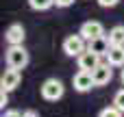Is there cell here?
Segmentation results:
<instances>
[{
	"label": "cell",
	"mask_w": 124,
	"mask_h": 117,
	"mask_svg": "<svg viewBox=\"0 0 124 117\" xmlns=\"http://www.w3.org/2000/svg\"><path fill=\"white\" fill-rule=\"evenodd\" d=\"M20 80H22V74L17 69H4L2 78H0V89L4 91H13L20 87Z\"/></svg>",
	"instance_id": "7"
},
{
	"label": "cell",
	"mask_w": 124,
	"mask_h": 117,
	"mask_svg": "<svg viewBox=\"0 0 124 117\" xmlns=\"http://www.w3.org/2000/svg\"><path fill=\"white\" fill-rule=\"evenodd\" d=\"M98 4H100V7H105V9H109V7H116V4H118V0H98Z\"/></svg>",
	"instance_id": "17"
},
{
	"label": "cell",
	"mask_w": 124,
	"mask_h": 117,
	"mask_svg": "<svg viewBox=\"0 0 124 117\" xmlns=\"http://www.w3.org/2000/svg\"><path fill=\"white\" fill-rule=\"evenodd\" d=\"M7 93H9V91H4V89L0 91V106H2V109L9 104V96H7Z\"/></svg>",
	"instance_id": "16"
},
{
	"label": "cell",
	"mask_w": 124,
	"mask_h": 117,
	"mask_svg": "<svg viewBox=\"0 0 124 117\" xmlns=\"http://www.w3.org/2000/svg\"><path fill=\"white\" fill-rule=\"evenodd\" d=\"M78 35H81L85 41H92V39H96V37H102V35H105V26H102L100 22H96V20H89V22H83V26H81Z\"/></svg>",
	"instance_id": "4"
},
{
	"label": "cell",
	"mask_w": 124,
	"mask_h": 117,
	"mask_svg": "<svg viewBox=\"0 0 124 117\" xmlns=\"http://www.w3.org/2000/svg\"><path fill=\"white\" fill-rule=\"evenodd\" d=\"M54 4H57V7H61V9H65V7L74 4V0H54Z\"/></svg>",
	"instance_id": "18"
},
{
	"label": "cell",
	"mask_w": 124,
	"mask_h": 117,
	"mask_svg": "<svg viewBox=\"0 0 124 117\" xmlns=\"http://www.w3.org/2000/svg\"><path fill=\"white\" fill-rule=\"evenodd\" d=\"M72 85H74V89H76V91H81V93H85V91H89L92 87H96L92 72H81V69L74 74V78H72Z\"/></svg>",
	"instance_id": "5"
},
{
	"label": "cell",
	"mask_w": 124,
	"mask_h": 117,
	"mask_svg": "<svg viewBox=\"0 0 124 117\" xmlns=\"http://www.w3.org/2000/svg\"><path fill=\"white\" fill-rule=\"evenodd\" d=\"M107 37H109V43H111V46H124V26L122 24L113 26Z\"/></svg>",
	"instance_id": "12"
},
{
	"label": "cell",
	"mask_w": 124,
	"mask_h": 117,
	"mask_svg": "<svg viewBox=\"0 0 124 117\" xmlns=\"http://www.w3.org/2000/svg\"><path fill=\"white\" fill-rule=\"evenodd\" d=\"M4 61H7V67L9 69H24L28 65V52L24 50V46H9L7 54H4Z\"/></svg>",
	"instance_id": "1"
},
{
	"label": "cell",
	"mask_w": 124,
	"mask_h": 117,
	"mask_svg": "<svg viewBox=\"0 0 124 117\" xmlns=\"http://www.w3.org/2000/svg\"><path fill=\"white\" fill-rule=\"evenodd\" d=\"M54 4V0H28V7L33 11H46Z\"/></svg>",
	"instance_id": "13"
},
{
	"label": "cell",
	"mask_w": 124,
	"mask_h": 117,
	"mask_svg": "<svg viewBox=\"0 0 124 117\" xmlns=\"http://www.w3.org/2000/svg\"><path fill=\"white\" fill-rule=\"evenodd\" d=\"M76 61H78V69H81V72H94V69L100 65V56L94 54V52H89V50H85Z\"/></svg>",
	"instance_id": "9"
},
{
	"label": "cell",
	"mask_w": 124,
	"mask_h": 117,
	"mask_svg": "<svg viewBox=\"0 0 124 117\" xmlns=\"http://www.w3.org/2000/svg\"><path fill=\"white\" fill-rule=\"evenodd\" d=\"M113 106H116L118 111H122V113H124V89H120V91L113 96Z\"/></svg>",
	"instance_id": "15"
},
{
	"label": "cell",
	"mask_w": 124,
	"mask_h": 117,
	"mask_svg": "<svg viewBox=\"0 0 124 117\" xmlns=\"http://www.w3.org/2000/svg\"><path fill=\"white\" fill-rule=\"evenodd\" d=\"M87 50H89V52H94V54H98V56H107V54H109V50H111L109 37H107V35H102V37H96V39L87 41Z\"/></svg>",
	"instance_id": "8"
},
{
	"label": "cell",
	"mask_w": 124,
	"mask_h": 117,
	"mask_svg": "<svg viewBox=\"0 0 124 117\" xmlns=\"http://www.w3.org/2000/svg\"><path fill=\"white\" fill-rule=\"evenodd\" d=\"M22 117H39V115H37L35 111H24V113H22Z\"/></svg>",
	"instance_id": "20"
},
{
	"label": "cell",
	"mask_w": 124,
	"mask_h": 117,
	"mask_svg": "<svg viewBox=\"0 0 124 117\" xmlns=\"http://www.w3.org/2000/svg\"><path fill=\"white\" fill-rule=\"evenodd\" d=\"M2 117H22V113H20V111H7Z\"/></svg>",
	"instance_id": "19"
},
{
	"label": "cell",
	"mask_w": 124,
	"mask_h": 117,
	"mask_svg": "<svg viewBox=\"0 0 124 117\" xmlns=\"http://www.w3.org/2000/svg\"><path fill=\"white\" fill-rule=\"evenodd\" d=\"M107 63L111 67H124V46H111L107 54Z\"/></svg>",
	"instance_id": "11"
},
{
	"label": "cell",
	"mask_w": 124,
	"mask_h": 117,
	"mask_svg": "<svg viewBox=\"0 0 124 117\" xmlns=\"http://www.w3.org/2000/svg\"><path fill=\"white\" fill-rule=\"evenodd\" d=\"M120 78H122V83H124V67H122V74H120Z\"/></svg>",
	"instance_id": "21"
},
{
	"label": "cell",
	"mask_w": 124,
	"mask_h": 117,
	"mask_svg": "<svg viewBox=\"0 0 124 117\" xmlns=\"http://www.w3.org/2000/svg\"><path fill=\"white\" fill-rule=\"evenodd\" d=\"M24 37H26V30L22 24H11L4 33V39L9 41V46H22Z\"/></svg>",
	"instance_id": "10"
},
{
	"label": "cell",
	"mask_w": 124,
	"mask_h": 117,
	"mask_svg": "<svg viewBox=\"0 0 124 117\" xmlns=\"http://www.w3.org/2000/svg\"><path fill=\"white\" fill-rule=\"evenodd\" d=\"M92 76H94L96 87H105V85H109V83H111V78H113V69H111V65H109V63H100V65L92 72Z\"/></svg>",
	"instance_id": "6"
},
{
	"label": "cell",
	"mask_w": 124,
	"mask_h": 117,
	"mask_svg": "<svg viewBox=\"0 0 124 117\" xmlns=\"http://www.w3.org/2000/svg\"><path fill=\"white\" fill-rule=\"evenodd\" d=\"M63 91H65V87H63V83H61L59 78H48V80H44V85H41V98L48 100V102L61 100V98H63Z\"/></svg>",
	"instance_id": "2"
},
{
	"label": "cell",
	"mask_w": 124,
	"mask_h": 117,
	"mask_svg": "<svg viewBox=\"0 0 124 117\" xmlns=\"http://www.w3.org/2000/svg\"><path fill=\"white\" fill-rule=\"evenodd\" d=\"M87 50V41L81 37V35H68L65 39H63V52L68 54V56H81L83 52Z\"/></svg>",
	"instance_id": "3"
},
{
	"label": "cell",
	"mask_w": 124,
	"mask_h": 117,
	"mask_svg": "<svg viewBox=\"0 0 124 117\" xmlns=\"http://www.w3.org/2000/svg\"><path fill=\"white\" fill-rule=\"evenodd\" d=\"M98 117H122V111H118L116 106H107L98 113Z\"/></svg>",
	"instance_id": "14"
}]
</instances>
